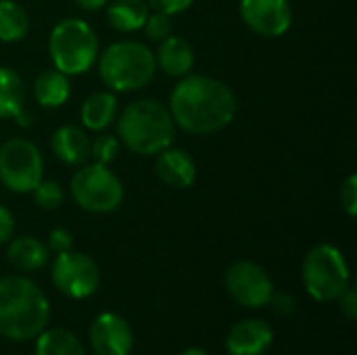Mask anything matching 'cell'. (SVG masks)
<instances>
[{"instance_id":"obj_14","label":"cell","mask_w":357,"mask_h":355,"mask_svg":"<svg viewBox=\"0 0 357 355\" xmlns=\"http://www.w3.org/2000/svg\"><path fill=\"white\" fill-rule=\"evenodd\" d=\"M155 172L159 176V180L176 190H186L195 184L197 180V163L195 159L182 151V149H174L167 146L165 151H161L159 155H155Z\"/></svg>"},{"instance_id":"obj_4","label":"cell","mask_w":357,"mask_h":355,"mask_svg":"<svg viewBox=\"0 0 357 355\" xmlns=\"http://www.w3.org/2000/svg\"><path fill=\"white\" fill-rule=\"evenodd\" d=\"M98 75L111 92L146 88L157 73L155 52L138 40H119L98 52Z\"/></svg>"},{"instance_id":"obj_25","label":"cell","mask_w":357,"mask_h":355,"mask_svg":"<svg viewBox=\"0 0 357 355\" xmlns=\"http://www.w3.org/2000/svg\"><path fill=\"white\" fill-rule=\"evenodd\" d=\"M33 203L40 207V209H46V211H54L63 205L65 201V195H63V188L59 182L54 180H42L33 190Z\"/></svg>"},{"instance_id":"obj_31","label":"cell","mask_w":357,"mask_h":355,"mask_svg":"<svg viewBox=\"0 0 357 355\" xmlns=\"http://www.w3.org/2000/svg\"><path fill=\"white\" fill-rule=\"evenodd\" d=\"M337 303H339V308H341V312H343V316L349 320V322H356L357 320V289L354 285H349V289L337 299Z\"/></svg>"},{"instance_id":"obj_17","label":"cell","mask_w":357,"mask_h":355,"mask_svg":"<svg viewBox=\"0 0 357 355\" xmlns=\"http://www.w3.org/2000/svg\"><path fill=\"white\" fill-rule=\"evenodd\" d=\"M6 245H8L6 259L21 274L38 272L50 262V251H48L46 243H42L40 239H36L31 234L10 239Z\"/></svg>"},{"instance_id":"obj_13","label":"cell","mask_w":357,"mask_h":355,"mask_svg":"<svg viewBox=\"0 0 357 355\" xmlns=\"http://www.w3.org/2000/svg\"><path fill=\"white\" fill-rule=\"evenodd\" d=\"M274 343V328L261 318H245L226 335L228 355H264Z\"/></svg>"},{"instance_id":"obj_7","label":"cell","mask_w":357,"mask_h":355,"mask_svg":"<svg viewBox=\"0 0 357 355\" xmlns=\"http://www.w3.org/2000/svg\"><path fill=\"white\" fill-rule=\"evenodd\" d=\"M69 192L79 209L105 216L115 211L123 203V184L115 172L109 169V165L100 163H84L73 174L69 182Z\"/></svg>"},{"instance_id":"obj_34","label":"cell","mask_w":357,"mask_h":355,"mask_svg":"<svg viewBox=\"0 0 357 355\" xmlns=\"http://www.w3.org/2000/svg\"><path fill=\"white\" fill-rule=\"evenodd\" d=\"M15 123H17L19 128H29V126L33 123V117H31V113H29L27 109H23V111L15 117Z\"/></svg>"},{"instance_id":"obj_26","label":"cell","mask_w":357,"mask_h":355,"mask_svg":"<svg viewBox=\"0 0 357 355\" xmlns=\"http://www.w3.org/2000/svg\"><path fill=\"white\" fill-rule=\"evenodd\" d=\"M146 38L151 42H161L165 40L167 36L174 33V21H172V15H165V13H159V10H151L144 25H142Z\"/></svg>"},{"instance_id":"obj_11","label":"cell","mask_w":357,"mask_h":355,"mask_svg":"<svg viewBox=\"0 0 357 355\" xmlns=\"http://www.w3.org/2000/svg\"><path fill=\"white\" fill-rule=\"evenodd\" d=\"M243 23L261 38H280L293 25L289 0H241Z\"/></svg>"},{"instance_id":"obj_29","label":"cell","mask_w":357,"mask_h":355,"mask_svg":"<svg viewBox=\"0 0 357 355\" xmlns=\"http://www.w3.org/2000/svg\"><path fill=\"white\" fill-rule=\"evenodd\" d=\"M149 8L151 10H159V13H165V15H180L184 10H188L195 0H146Z\"/></svg>"},{"instance_id":"obj_35","label":"cell","mask_w":357,"mask_h":355,"mask_svg":"<svg viewBox=\"0 0 357 355\" xmlns=\"http://www.w3.org/2000/svg\"><path fill=\"white\" fill-rule=\"evenodd\" d=\"M180 355H209L203 347H188V349H184Z\"/></svg>"},{"instance_id":"obj_28","label":"cell","mask_w":357,"mask_h":355,"mask_svg":"<svg viewBox=\"0 0 357 355\" xmlns=\"http://www.w3.org/2000/svg\"><path fill=\"white\" fill-rule=\"evenodd\" d=\"M48 251L59 255V253H65V251H71L73 249V234L67 230V228H52L50 234H48V243H46Z\"/></svg>"},{"instance_id":"obj_8","label":"cell","mask_w":357,"mask_h":355,"mask_svg":"<svg viewBox=\"0 0 357 355\" xmlns=\"http://www.w3.org/2000/svg\"><path fill=\"white\" fill-rule=\"evenodd\" d=\"M44 180V159L29 138H10L0 144V182L17 195L31 192Z\"/></svg>"},{"instance_id":"obj_18","label":"cell","mask_w":357,"mask_h":355,"mask_svg":"<svg viewBox=\"0 0 357 355\" xmlns=\"http://www.w3.org/2000/svg\"><path fill=\"white\" fill-rule=\"evenodd\" d=\"M119 115V100L111 90H100L90 94L79 109V119L84 130L105 132Z\"/></svg>"},{"instance_id":"obj_6","label":"cell","mask_w":357,"mask_h":355,"mask_svg":"<svg viewBox=\"0 0 357 355\" xmlns=\"http://www.w3.org/2000/svg\"><path fill=\"white\" fill-rule=\"evenodd\" d=\"M301 280L307 295L318 303H335L351 285L347 257L333 243L314 245L301 264Z\"/></svg>"},{"instance_id":"obj_32","label":"cell","mask_w":357,"mask_h":355,"mask_svg":"<svg viewBox=\"0 0 357 355\" xmlns=\"http://www.w3.org/2000/svg\"><path fill=\"white\" fill-rule=\"evenodd\" d=\"M15 234V216L8 207L0 205V245H6Z\"/></svg>"},{"instance_id":"obj_22","label":"cell","mask_w":357,"mask_h":355,"mask_svg":"<svg viewBox=\"0 0 357 355\" xmlns=\"http://www.w3.org/2000/svg\"><path fill=\"white\" fill-rule=\"evenodd\" d=\"M25 109V84L21 75L0 65V119H15Z\"/></svg>"},{"instance_id":"obj_27","label":"cell","mask_w":357,"mask_h":355,"mask_svg":"<svg viewBox=\"0 0 357 355\" xmlns=\"http://www.w3.org/2000/svg\"><path fill=\"white\" fill-rule=\"evenodd\" d=\"M339 203H341V209L345 211L347 218H356L357 216V176L356 174H349L345 178V182L341 184L339 188Z\"/></svg>"},{"instance_id":"obj_2","label":"cell","mask_w":357,"mask_h":355,"mask_svg":"<svg viewBox=\"0 0 357 355\" xmlns=\"http://www.w3.org/2000/svg\"><path fill=\"white\" fill-rule=\"evenodd\" d=\"M50 320L46 293L25 276L0 278V337L8 341H33Z\"/></svg>"},{"instance_id":"obj_23","label":"cell","mask_w":357,"mask_h":355,"mask_svg":"<svg viewBox=\"0 0 357 355\" xmlns=\"http://www.w3.org/2000/svg\"><path fill=\"white\" fill-rule=\"evenodd\" d=\"M29 33V15L15 0H0V42L15 44Z\"/></svg>"},{"instance_id":"obj_33","label":"cell","mask_w":357,"mask_h":355,"mask_svg":"<svg viewBox=\"0 0 357 355\" xmlns=\"http://www.w3.org/2000/svg\"><path fill=\"white\" fill-rule=\"evenodd\" d=\"M82 10H100L102 6H107L109 0H73Z\"/></svg>"},{"instance_id":"obj_20","label":"cell","mask_w":357,"mask_h":355,"mask_svg":"<svg viewBox=\"0 0 357 355\" xmlns=\"http://www.w3.org/2000/svg\"><path fill=\"white\" fill-rule=\"evenodd\" d=\"M151 8L146 0H113L107 6V21L119 33L140 31Z\"/></svg>"},{"instance_id":"obj_16","label":"cell","mask_w":357,"mask_h":355,"mask_svg":"<svg viewBox=\"0 0 357 355\" xmlns=\"http://www.w3.org/2000/svg\"><path fill=\"white\" fill-rule=\"evenodd\" d=\"M50 149L54 157L71 167H79L90 159V138L84 128L77 126H61L52 138H50Z\"/></svg>"},{"instance_id":"obj_1","label":"cell","mask_w":357,"mask_h":355,"mask_svg":"<svg viewBox=\"0 0 357 355\" xmlns=\"http://www.w3.org/2000/svg\"><path fill=\"white\" fill-rule=\"evenodd\" d=\"M167 107L176 128L192 136H207L234 121L238 103L226 82L205 73H188L174 86Z\"/></svg>"},{"instance_id":"obj_21","label":"cell","mask_w":357,"mask_h":355,"mask_svg":"<svg viewBox=\"0 0 357 355\" xmlns=\"http://www.w3.org/2000/svg\"><path fill=\"white\" fill-rule=\"evenodd\" d=\"M33 341L36 355H86V347L82 345V341L71 331L61 326H46Z\"/></svg>"},{"instance_id":"obj_9","label":"cell","mask_w":357,"mask_h":355,"mask_svg":"<svg viewBox=\"0 0 357 355\" xmlns=\"http://www.w3.org/2000/svg\"><path fill=\"white\" fill-rule=\"evenodd\" d=\"M50 278L61 295L73 301H82L98 291L100 268L90 255L71 249L54 255L50 266Z\"/></svg>"},{"instance_id":"obj_12","label":"cell","mask_w":357,"mask_h":355,"mask_svg":"<svg viewBox=\"0 0 357 355\" xmlns=\"http://www.w3.org/2000/svg\"><path fill=\"white\" fill-rule=\"evenodd\" d=\"M94 355H130L134 349V333L128 320L115 312L98 314L88 331Z\"/></svg>"},{"instance_id":"obj_30","label":"cell","mask_w":357,"mask_h":355,"mask_svg":"<svg viewBox=\"0 0 357 355\" xmlns=\"http://www.w3.org/2000/svg\"><path fill=\"white\" fill-rule=\"evenodd\" d=\"M278 316H293L295 314V308H297V301L289 295V293H282V291H274L270 303H268Z\"/></svg>"},{"instance_id":"obj_3","label":"cell","mask_w":357,"mask_h":355,"mask_svg":"<svg viewBox=\"0 0 357 355\" xmlns=\"http://www.w3.org/2000/svg\"><path fill=\"white\" fill-rule=\"evenodd\" d=\"M117 138L134 155L155 157L174 144L176 123L169 107L157 98L130 103L117 115Z\"/></svg>"},{"instance_id":"obj_19","label":"cell","mask_w":357,"mask_h":355,"mask_svg":"<svg viewBox=\"0 0 357 355\" xmlns=\"http://www.w3.org/2000/svg\"><path fill=\"white\" fill-rule=\"evenodd\" d=\"M71 96L69 75L61 73L59 69H46L33 80V98L44 109H59Z\"/></svg>"},{"instance_id":"obj_15","label":"cell","mask_w":357,"mask_h":355,"mask_svg":"<svg viewBox=\"0 0 357 355\" xmlns=\"http://www.w3.org/2000/svg\"><path fill=\"white\" fill-rule=\"evenodd\" d=\"M155 61H157V67L165 75L180 80V77L192 73L195 48L186 38L172 33V36H167L165 40L159 42V48L155 52Z\"/></svg>"},{"instance_id":"obj_5","label":"cell","mask_w":357,"mask_h":355,"mask_svg":"<svg viewBox=\"0 0 357 355\" xmlns=\"http://www.w3.org/2000/svg\"><path fill=\"white\" fill-rule=\"evenodd\" d=\"M100 42L94 27L77 17L59 21L48 36V56L52 67L65 75H84L96 63Z\"/></svg>"},{"instance_id":"obj_10","label":"cell","mask_w":357,"mask_h":355,"mask_svg":"<svg viewBox=\"0 0 357 355\" xmlns=\"http://www.w3.org/2000/svg\"><path fill=\"white\" fill-rule=\"evenodd\" d=\"M224 285L228 295L247 310L266 308L274 295V282L270 274L255 262L241 259L234 262L224 276Z\"/></svg>"},{"instance_id":"obj_24","label":"cell","mask_w":357,"mask_h":355,"mask_svg":"<svg viewBox=\"0 0 357 355\" xmlns=\"http://www.w3.org/2000/svg\"><path fill=\"white\" fill-rule=\"evenodd\" d=\"M119 149H121V142L113 134L98 132V136L90 140V157L94 159V163H100V165L113 163L119 155Z\"/></svg>"}]
</instances>
